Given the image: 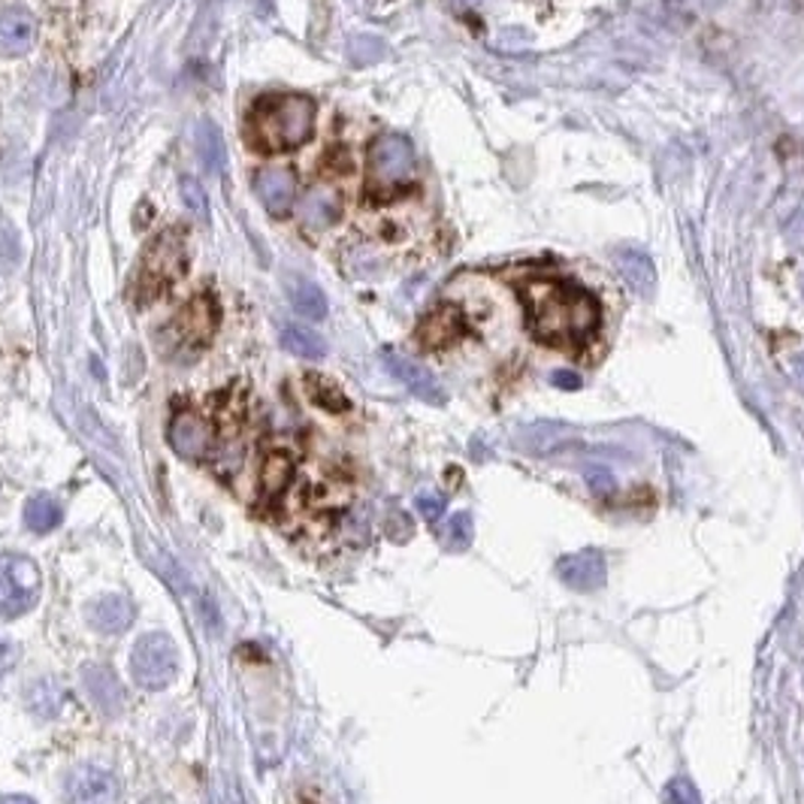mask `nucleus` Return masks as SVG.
Returning <instances> with one entry per match:
<instances>
[{
    "mask_svg": "<svg viewBox=\"0 0 804 804\" xmlns=\"http://www.w3.org/2000/svg\"><path fill=\"white\" fill-rule=\"evenodd\" d=\"M529 328L548 345H578L599 328V302L587 290L556 278H532L524 285Z\"/></svg>",
    "mask_w": 804,
    "mask_h": 804,
    "instance_id": "1",
    "label": "nucleus"
},
{
    "mask_svg": "<svg viewBox=\"0 0 804 804\" xmlns=\"http://www.w3.org/2000/svg\"><path fill=\"white\" fill-rule=\"evenodd\" d=\"M314 130V103L306 94H269L249 115V139L261 151L300 149Z\"/></svg>",
    "mask_w": 804,
    "mask_h": 804,
    "instance_id": "2",
    "label": "nucleus"
},
{
    "mask_svg": "<svg viewBox=\"0 0 804 804\" xmlns=\"http://www.w3.org/2000/svg\"><path fill=\"white\" fill-rule=\"evenodd\" d=\"M185 266H188V254H185V242L179 237V230L158 233L139 257L137 282H134L137 302L158 300L164 290L173 288L179 278L185 276Z\"/></svg>",
    "mask_w": 804,
    "mask_h": 804,
    "instance_id": "3",
    "label": "nucleus"
},
{
    "mask_svg": "<svg viewBox=\"0 0 804 804\" xmlns=\"http://www.w3.org/2000/svg\"><path fill=\"white\" fill-rule=\"evenodd\" d=\"M369 188L376 194H397L415 176V149L400 134H384L369 146Z\"/></svg>",
    "mask_w": 804,
    "mask_h": 804,
    "instance_id": "4",
    "label": "nucleus"
},
{
    "mask_svg": "<svg viewBox=\"0 0 804 804\" xmlns=\"http://www.w3.org/2000/svg\"><path fill=\"white\" fill-rule=\"evenodd\" d=\"M134 680L146 690H164L179 675V647L176 641L164 632H151L137 641L130 656Z\"/></svg>",
    "mask_w": 804,
    "mask_h": 804,
    "instance_id": "5",
    "label": "nucleus"
},
{
    "mask_svg": "<svg viewBox=\"0 0 804 804\" xmlns=\"http://www.w3.org/2000/svg\"><path fill=\"white\" fill-rule=\"evenodd\" d=\"M215 330H218V306L209 297H197L170 321V328L164 330V348L170 354H197L209 345Z\"/></svg>",
    "mask_w": 804,
    "mask_h": 804,
    "instance_id": "6",
    "label": "nucleus"
},
{
    "mask_svg": "<svg viewBox=\"0 0 804 804\" xmlns=\"http://www.w3.org/2000/svg\"><path fill=\"white\" fill-rule=\"evenodd\" d=\"M39 568L27 556H0V620L27 615L39 599Z\"/></svg>",
    "mask_w": 804,
    "mask_h": 804,
    "instance_id": "7",
    "label": "nucleus"
},
{
    "mask_svg": "<svg viewBox=\"0 0 804 804\" xmlns=\"http://www.w3.org/2000/svg\"><path fill=\"white\" fill-rule=\"evenodd\" d=\"M67 804H118L122 802V783L110 768L103 766H76L64 783Z\"/></svg>",
    "mask_w": 804,
    "mask_h": 804,
    "instance_id": "8",
    "label": "nucleus"
},
{
    "mask_svg": "<svg viewBox=\"0 0 804 804\" xmlns=\"http://www.w3.org/2000/svg\"><path fill=\"white\" fill-rule=\"evenodd\" d=\"M254 194L273 218H285L297 200V173L290 166H266L254 173Z\"/></svg>",
    "mask_w": 804,
    "mask_h": 804,
    "instance_id": "9",
    "label": "nucleus"
},
{
    "mask_svg": "<svg viewBox=\"0 0 804 804\" xmlns=\"http://www.w3.org/2000/svg\"><path fill=\"white\" fill-rule=\"evenodd\" d=\"M611 261H615L617 273L623 276V282L639 297H654L656 266L651 261V254L641 252L639 245H632V242H620V245L611 249Z\"/></svg>",
    "mask_w": 804,
    "mask_h": 804,
    "instance_id": "10",
    "label": "nucleus"
},
{
    "mask_svg": "<svg viewBox=\"0 0 804 804\" xmlns=\"http://www.w3.org/2000/svg\"><path fill=\"white\" fill-rule=\"evenodd\" d=\"M560 581L578 593H593L605 587V560L599 551L566 553L556 566Z\"/></svg>",
    "mask_w": 804,
    "mask_h": 804,
    "instance_id": "11",
    "label": "nucleus"
},
{
    "mask_svg": "<svg viewBox=\"0 0 804 804\" xmlns=\"http://www.w3.org/2000/svg\"><path fill=\"white\" fill-rule=\"evenodd\" d=\"M170 445L173 451L188 457V460H200L203 453L209 451L213 445V429L203 421L200 415L194 412H179L173 421H170Z\"/></svg>",
    "mask_w": 804,
    "mask_h": 804,
    "instance_id": "12",
    "label": "nucleus"
},
{
    "mask_svg": "<svg viewBox=\"0 0 804 804\" xmlns=\"http://www.w3.org/2000/svg\"><path fill=\"white\" fill-rule=\"evenodd\" d=\"M384 366L388 372L397 381H402L405 388L415 393L417 400L433 402V405H441L445 402V390L439 388V381L433 378V372H427L424 366L409 360V357H400V354H384Z\"/></svg>",
    "mask_w": 804,
    "mask_h": 804,
    "instance_id": "13",
    "label": "nucleus"
},
{
    "mask_svg": "<svg viewBox=\"0 0 804 804\" xmlns=\"http://www.w3.org/2000/svg\"><path fill=\"white\" fill-rule=\"evenodd\" d=\"M34 39H37V22L27 10L10 7L0 13V51L3 55L19 58V55L34 49Z\"/></svg>",
    "mask_w": 804,
    "mask_h": 804,
    "instance_id": "14",
    "label": "nucleus"
},
{
    "mask_svg": "<svg viewBox=\"0 0 804 804\" xmlns=\"http://www.w3.org/2000/svg\"><path fill=\"white\" fill-rule=\"evenodd\" d=\"M134 617H137V611H134V605L127 602L125 596H101L97 602L91 605L89 623L101 635H118V632L130 629Z\"/></svg>",
    "mask_w": 804,
    "mask_h": 804,
    "instance_id": "15",
    "label": "nucleus"
},
{
    "mask_svg": "<svg viewBox=\"0 0 804 804\" xmlns=\"http://www.w3.org/2000/svg\"><path fill=\"white\" fill-rule=\"evenodd\" d=\"M460 333H463V318L451 306H441L436 312H429L417 330V336L427 348H448L451 342L460 340Z\"/></svg>",
    "mask_w": 804,
    "mask_h": 804,
    "instance_id": "16",
    "label": "nucleus"
},
{
    "mask_svg": "<svg viewBox=\"0 0 804 804\" xmlns=\"http://www.w3.org/2000/svg\"><path fill=\"white\" fill-rule=\"evenodd\" d=\"M342 215V200L336 191L314 188L300 203V221L306 230H328Z\"/></svg>",
    "mask_w": 804,
    "mask_h": 804,
    "instance_id": "17",
    "label": "nucleus"
},
{
    "mask_svg": "<svg viewBox=\"0 0 804 804\" xmlns=\"http://www.w3.org/2000/svg\"><path fill=\"white\" fill-rule=\"evenodd\" d=\"M85 690H89L91 702L101 708L103 714H115L122 711V687L106 666L85 668Z\"/></svg>",
    "mask_w": 804,
    "mask_h": 804,
    "instance_id": "18",
    "label": "nucleus"
},
{
    "mask_svg": "<svg viewBox=\"0 0 804 804\" xmlns=\"http://www.w3.org/2000/svg\"><path fill=\"white\" fill-rule=\"evenodd\" d=\"M288 297L290 306L302 314V318H312V321H321L328 318V297L324 290L318 288L309 278H290L288 282Z\"/></svg>",
    "mask_w": 804,
    "mask_h": 804,
    "instance_id": "19",
    "label": "nucleus"
},
{
    "mask_svg": "<svg viewBox=\"0 0 804 804\" xmlns=\"http://www.w3.org/2000/svg\"><path fill=\"white\" fill-rule=\"evenodd\" d=\"M197 154H200V161L206 170L225 173L227 166L225 134H221V127L215 125V122H209V118H203L200 125H197Z\"/></svg>",
    "mask_w": 804,
    "mask_h": 804,
    "instance_id": "20",
    "label": "nucleus"
},
{
    "mask_svg": "<svg viewBox=\"0 0 804 804\" xmlns=\"http://www.w3.org/2000/svg\"><path fill=\"white\" fill-rule=\"evenodd\" d=\"M282 345H285L290 354L306 357V360H321V357H328V342H324V336L309 328H297V324H290V328L282 330Z\"/></svg>",
    "mask_w": 804,
    "mask_h": 804,
    "instance_id": "21",
    "label": "nucleus"
},
{
    "mask_svg": "<svg viewBox=\"0 0 804 804\" xmlns=\"http://www.w3.org/2000/svg\"><path fill=\"white\" fill-rule=\"evenodd\" d=\"M61 505L55 503L51 496H34V499H27L25 505V524L27 529H34V532H51V529L61 524Z\"/></svg>",
    "mask_w": 804,
    "mask_h": 804,
    "instance_id": "22",
    "label": "nucleus"
},
{
    "mask_svg": "<svg viewBox=\"0 0 804 804\" xmlns=\"http://www.w3.org/2000/svg\"><path fill=\"white\" fill-rule=\"evenodd\" d=\"M290 475H294V463L288 453H269L264 460V472H261V484L269 496H276L288 487Z\"/></svg>",
    "mask_w": 804,
    "mask_h": 804,
    "instance_id": "23",
    "label": "nucleus"
},
{
    "mask_svg": "<svg viewBox=\"0 0 804 804\" xmlns=\"http://www.w3.org/2000/svg\"><path fill=\"white\" fill-rule=\"evenodd\" d=\"M306 388H309V400L318 402V405L328 409V412H345V409H348L345 393H342L333 381H328V378L309 376L306 378Z\"/></svg>",
    "mask_w": 804,
    "mask_h": 804,
    "instance_id": "24",
    "label": "nucleus"
},
{
    "mask_svg": "<svg viewBox=\"0 0 804 804\" xmlns=\"http://www.w3.org/2000/svg\"><path fill=\"white\" fill-rule=\"evenodd\" d=\"M182 200L191 209V215H197L200 221H206L209 215V200H206V191L200 188V182L194 176H182Z\"/></svg>",
    "mask_w": 804,
    "mask_h": 804,
    "instance_id": "25",
    "label": "nucleus"
},
{
    "mask_svg": "<svg viewBox=\"0 0 804 804\" xmlns=\"http://www.w3.org/2000/svg\"><path fill=\"white\" fill-rule=\"evenodd\" d=\"M666 804H702L690 778H671L666 783Z\"/></svg>",
    "mask_w": 804,
    "mask_h": 804,
    "instance_id": "26",
    "label": "nucleus"
},
{
    "mask_svg": "<svg viewBox=\"0 0 804 804\" xmlns=\"http://www.w3.org/2000/svg\"><path fill=\"white\" fill-rule=\"evenodd\" d=\"M384 55V43L378 37H354L352 39V58L354 64H372Z\"/></svg>",
    "mask_w": 804,
    "mask_h": 804,
    "instance_id": "27",
    "label": "nucleus"
},
{
    "mask_svg": "<svg viewBox=\"0 0 804 804\" xmlns=\"http://www.w3.org/2000/svg\"><path fill=\"white\" fill-rule=\"evenodd\" d=\"M19 261V239L13 225L0 215V266H13Z\"/></svg>",
    "mask_w": 804,
    "mask_h": 804,
    "instance_id": "28",
    "label": "nucleus"
},
{
    "mask_svg": "<svg viewBox=\"0 0 804 804\" xmlns=\"http://www.w3.org/2000/svg\"><path fill=\"white\" fill-rule=\"evenodd\" d=\"M584 475H587V484H590L593 493L605 496V493L615 491V475H611V469H605V466H590Z\"/></svg>",
    "mask_w": 804,
    "mask_h": 804,
    "instance_id": "29",
    "label": "nucleus"
},
{
    "mask_svg": "<svg viewBox=\"0 0 804 804\" xmlns=\"http://www.w3.org/2000/svg\"><path fill=\"white\" fill-rule=\"evenodd\" d=\"M19 656H22L19 644H15L13 639H7V635H0V680L13 671L15 663H19Z\"/></svg>",
    "mask_w": 804,
    "mask_h": 804,
    "instance_id": "30",
    "label": "nucleus"
},
{
    "mask_svg": "<svg viewBox=\"0 0 804 804\" xmlns=\"http://www.w3.org/2000/svg\"><path fill=\"white\" fill-rule=\"evenodd\" d=\"M417 512L427 517V520H439L445 515V499L441 496H433V493H421L417 496Z\"/></svg>",
    "mask_w": 804,
    "mask_h": 804,
    "instance_id": "31",
    "label": "nucleus"
},
{
    "mask_svg": "<svg viewBox=\"0 0 804 804\" xmlns=\"http://www.w3.org/2000/svg\"><path fill=\"white\" fill-rule=\"evenodd\" d=\"M451 539L463 548V544H469L472 541V517H469V512H460V515H453L451 520Z\"/></svg>",
    "mask_w": 804,
    "mask_h": 804,
    "instance_id": "32",
    "label": "nucleus"
},
{
    "mask_svg": "<svg viewBox=\"0 0 804 804\" xmlns=\"http://www.w3.org/2000/svg\"><path fill=\"white\" fill-rule=\"evenodd\" d=\"M551 381L556 384V388H563V390L581 388V376L578 372H572V369H556V372L551 376Z\"/></svg>",
    "mask_w": 804,
    "mask_h": 804,
    "instance_id": "33",
    "label": "nucleus"
},
{
    "mask_svg": "<svg viewBox=\"0 0 804 804\" xmlns=\"http://www.w3.org/2000/svg\"><path fill=\"white\" fill-rule=\"evenodd\" d=\"M0 804H34L25 795H0Z\"/></svg>",
    "mask_w": 804,
    "mask_h": 804,
    "instance_id": "34",
    "label": "nucleus"
},
{
    "mask_svg": "<svg viewBox=\"0 0 804 804\" xmlns=\"http://www.w3.org/2000/svg\"><path fill=\"white\" fill-rule=\"evenodd\" d=\"M792 369H795V376H799V381L804 384V354H799V357L792 360Z\"/></svg>",
    "mask_w": 804,
    "mask_h": 804,
    "instance_id": "35",
    "label": "nucleus"
},
{
    "mask_svg": "<svg viewBox=\"0 0 804 804\" xmlns=\"http://www.w3.org/2000/svg\"><path fill=\"white\" fill-rule=\"evenodd\" d=\"M453 3H463V7H478L481 0H453Z\"/></svg>",
    "mask_w": 804,
    "mask_h": 804,
    "instance_id": "36",
    "label": "nucleus"
},
{
    "mask_svg": "<svg viewBox=\"0 0 804 804\" xmlns=\"http://www.w3.org/2000/svg\"><path fill=\"white\" fill-rule=\"evenodd\" d=\"M802 300H804V278H802Z\"/></svg>",
    "mask_w": 804,
    "mask_h": 804,
    "instance_id": "37",
    "label": "nucleus"
}]
</instances>
